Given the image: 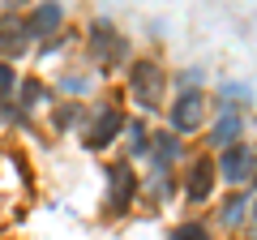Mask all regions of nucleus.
<instances>
[{"label":"nucleus","mask_w":257,"mask_h":240,"mask_svg":"<svg viewBox=\"0 0 257 240\" xmlns=\"http://www.w3.org/2000/svg\"><path fill=\"white\" fill-rule=\"evenodd\" d=\"M128 86H133L138 107L159 111V103H163V86H167V73L155 65V60H138V65H133V73H128Z\"/></svg>","instance_id":"obj_1"},{"label":"nucleus","mask_w":257,"mask_h":240,"mask_svg":"<svg viewBox=\"0 0 257 240\" xmlns=\"http://www.w3.org/2000/svg\"><path fill=\"white\" fill-rule=\"evenodd\" d=\"M167 120H172L176 133H197L206 120V94L202 90H180L176 103L167 107Z\"/></svg>","instance_id":"obj_2"},{"label":"nucleus","mask_w":257,"mask_h":240,"mask_svg":"<svg viewBox=\"0 0 257 240\" xmlns=\"http://www.w3.org/2000/svg\"><path fill=\"white\" fill-rule=\"evenodd\" d=\"M214 172H219L227 185H244V180H253V150H248V146H227Z\"/></svg>","instance_id":"obj_3"},{"label":"nucleus","mask_w":257,"mask_h":240,"mask_svg":"<svg viewBox=\"0 0 257 240\" xmlns=\"http://www.w3.org/2000/svg\"><path fill=\"white\" fill-rule=\"evenodd\" d=\"M133 189H138V176L128 172L124 163H116V167L107 172V206H111L116 214L128 210V202H133Z\"/></svg>","instance_id":"obj_4"},{"label":"nucleus","mask_w":257,"mask_h":240,"mask_svg":"<svg viewBox=\"0 0 257 240\" xmlns=\"http://www.w3.org/2000/svg\"><path fill=\"white\" fill-rule=\"evenodd\" d=\"M240 133H244V120H240V111H236V107H223L219 120H214V129H210V142L227 150V146H240Z\"/></svg>","instance_id":"obj_5"},{"label":"nucleus","mask_w":257,"mask_h":240,"mask_svg":"<svg viewBox=\"0 0 257 240\" xmlns=\"http://www.w3.org/2000/svg\"><path fill=\"white\" fill-rule=\"evenodd\" d=\"M214 193V163L210 159H197L189 172V202H206Z\"/></svg>","instance_id":"obj_6"},{"label":"nucleus","mask_w":257,"mask_h":240,"mask_svg":"<svg viewBox=\"0 0 257 240\" xmlns=\"http://www.w3.org/2000/svg\"><path fill=\"white\" fill-rule=\"evenodd\" d=\"M120 129H124V116H120L116 107H107V111H103V116H99V125H94V129H90V146H107V142L116 138Z\"/></svg>","instance_id":"obj_7"},{"label":"nucleus","mask_w":257,"mask_h":240,"mask_svg":"<svg viewBox=\"0 0 257 240\" xmlns=\"http://www.w3.org/2000/svg\"><path fill=\"white\" fill-rule=\"evenodd\" d=\"M60 18H64L60 5H43V9H35V18H30L26 26H30V35H47V30L60 26Z\"/></svg>","instance_id":"obj_8"},{"label":"nucleus","mask_w":257,"mask_h":240,"mask_svg":"<svg viewBox=\"0 0 257 240\" xmlns=\"http://www.w3.org/2000/svg\"><path fill=\"white\" fill-rule=\"evenodd\" d=\"M22 35H30V26H22L18 18H5L0 22V43H5V52H22L26 47V39Z\"/></svg>","instance_id":"obj_9"},{"label":"nucleus","mask_w":257,"mask_h":240,"mask_svg":"<svg viewBox=\"0 0 257 240\" xmlns=\"http://www.w3.org/2000/svg\"><path fill=\"white\" fill-rule=\"evenodd\" d=\"M150 150H155V172H159V176H163V172H167V163L180 155V146L172 142V133H167V138H159V146L150 142Z\"/></svg>","instance_id":"obj_10"},{"label":"nucleus","mask_w":257,"mask_h":240,"mask_svg":"<svg viewBox=\"0 0 257 240\" xmlns=\"http://www.w3.org/2000/svg\"><path fill=\"white\" fill-rule=\"evenodd\" d=\"M167 240H210V227H206V223H197V219H189V223H180Z\"/></svg>","instance_id":"obj_11"},{"label":"nucleus","mask_w":257,"mask_h":240,"mask_svg":"<svg viewBox=\"0 0 257 240\" xmlns=\"http://www.w3.org/2000/svg\"><path fill=\"white\" fill-rule=\"evenodd\" d=\"M128 142H133V150H138V155H150V133H146V125H142V120H133V125H128Z\"/></svg>","instance_id":"obj_12"},{"label":"nucleus","mask_w":257,"mask_h":240,"mask_svg":"<svg viewBox=\"0 0 257 240\" xmlns=\"http://www.w3.org/2000/svg\"><path fill=\"white\" fill-rule=\"evenodd\" d=\"M244 210H248L244 197H231V202L223 206V223H240V214H244Z\"/></svg>","instance_id":"obj_13"},{"label":"nucleus","mask_w":257,"mask_h":240,"mask_svg":"<svg viewBox=\"0 0 257 240\" xmlns=\"http://www.w3.org/2000/svg\"><path fill=\"white\" fill-rule=\"evenodd\" d=\"M13 86H18V77H13V69L5 65V60H0V94H9Z\"/></svg>","instance_id":"obj_14"},{"label":"nucleus","mask_w":257,"mask_h":240,"mask_svg":"<svg viewBox=\"0 0 257 240\" xmlns=\"http://www.w3.org/2000/svg\"><path fill=\"white\" fill-rule=\"evenodd\" d=\"M253 185H257V150H253Z\"/></svg>","instance_id":"obj_15"},{"label":"nucleus","mask_w":257,"mask_h":240,"mask_svg":"<svg viewBox=\"0 0 257 240\" xmlns=\"http://www.w3.org/2000/svg\"><path fill=\"white\" fill-rule=\"evenodd\" d=\"M253 219H257V202H253Z\"/></svg>","instance_id":"obj_16"}]
</instances>
